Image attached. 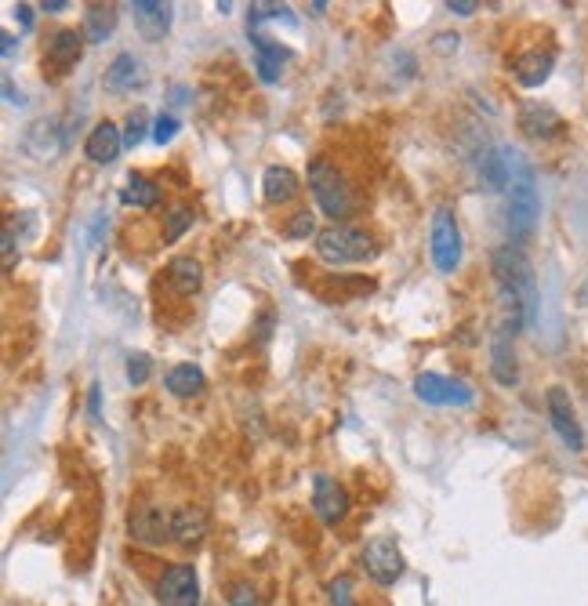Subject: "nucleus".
Segmentation results:
<instances>
[{
	"mask_svg": "<svg viewBox=\"0 0 588 606\" xmlns=\"http://www.w3.org/2000/svg\"><path fill=\"white\" fill-rule=\"evenodd\" d=\"M490 273L498 287V302L505 309V323L527 327L538 313V284H534V265L520 244H501L490 255Z\"/></svg>",
	"mask_w": 588,
	"mask_h": 606,
	"instance_id": "obj_1",
	"label": "nucleus"
},
{
	"mask_svg": "<svg viewBox=\"0 0 588 606\" xmlns=\"http://www.w3.org/2000/svg\"><path fill=\"white\" fill-rule=\"evenodd\" d=\"M305 182H309V193H313L316 207H320L331 222H349V218L356 215V204H360V200H356V186L331 157L309 160Z\"/></svg>",
	"mask_w": 588,
	"mask_h": 606,
	"instance_id": "obj_2",
	"label": "nucleus"
},
{
	"mask_svg": "<svg viewBox=\"0 0 588 606\" xmlns=\"http://www.w3.org/2000/svg\"><path fill=\"white\" fill-rule=\"evenodd\" d=\"M382 251L378 236L371 229L353 222H331L327 229L316 233V258L324 265H363V262H374Z\"/></svg>",
	"mask_w": 588,
	"mask_h": 606,
	"instance_id": "obj_3",
	"label": "nucleus"
},
{
	"mask_svg": "<svg viewBox=\"0 0 588 606\" xmlns=\"http://www.w3.org/2000/svg\"><path fill=\"white\" fill-rule=\"evenodd\" d=\"M541 215V200H538V186H534V171L520 160L516 153V167H512V182H509V233H512V244L523 240V236L534 233Z\"/></svg>",
	"mask_w": 588,
	"mask_h": 606,
	"instance_id": "obj_4",
	"label": "nucleus"
},
{
	"mask_svg": "<svg viewBox=\"0 0 588 606\" xmlns=\"http://www.w3.org/2000/svg\"><path fill=\"white\" fill-rule=\"evenodd\" d=\"M429 251H432V262H436V269H440L443 276L458 273V265H461V229H458V215H454L447 204L432 211Z\"/></svg>",
	"mask_w": 588,
	"mask_h": 606,
	"instance_id": "obj_5",
	"label": "nucleus"
},
{
	"mask_svg": "<svg viewBox=\"0 0 588 606\" xmlns=\"http://www.w3.org/2000/svg\"><path fill=\"white\" fill-rule=\"evenodd\" d=\"M363 574L371 577L374 585H396L403 577V570H407V559H403L400 545H396V538H389V534H382V538H371L367 545H363Z\"/></svg>",
	"mask_w": 588,
	"mask_h": 606,
	"instance_id": "obj_6",
	"label": "nucleus"
},
{
	"mask_svg": "<svg viewBox=\"0 0 588 606\" xmlns=\"http://www.w3.org/2000/svg\"><path fill=\"white\" fill-rule=\"evenodd\" d=\"M128 538L138 545L160 548L164 541H171V512L157 501H142L128 512Z\"/></svg>",
	"mask_w": 588,
	"mask_h": 606,
	"instance_id": "obj_7",
	"label": "nucleus"
},
{
	"mask_svg": "<svg viewBox=\"0 0 588 606\" xmlns=\"http://www.w3.org/2000/svg\"><path fill=\"white\" fill-rule=\"evenodd\" d=\"M545 407H549V425L556 429L563 447H567L570 454H581V450H585V432H581V425H578L570 392L563 389V385H552V389L545 392Z\"/></svg>",
	"mask_w": 588,
	"mask_h": 606,
	"instance_id": "obj_8",
	"label": "nucleus"
},
{
	"mask_svg": "<svg viewBox=\"0 0 588 606\" xmlns=\"http://www.w3.org/2000/svg\"><path fill=\"white\" fill-rule=\"evenodd\" d=\"M414 396L432 403V407H469V403L476 400V392L461 382V378H447V374H432V371L414 378Z\"/></svg>",
	"mask_w": 588,
	"mask_h": 606,
	"instance_id": "obj_9",
	"label": "nucleus"
},
{
	"mask_svg": "<svg viewBox=\"0 0 588 606\" xmlns=\"http://www.w3.org/2000/svg\"><path fill=\"white\" fill-rule=\"evenodd\" d=\"M160 606H200V577L193 563H175L167 567L157 581Z\"/></svg>",
	"mask_w": 588,
	"mask_h": 606,
	"instance_id": "obj_10",
	"label": "nucleus"
},
{
	"mask_svg": "<svg viewBox=\"0 0 588 606\" xmlns=\"http://www.w3.org/2000/svg\"><path fill=\"white\" fill-rule=\"evenodd\" d=\"M516 334L520 327H512V323L501 320V327L494 331L490 338V378L505 389L520 382V360H516Z\"/></svg>",
	"mask_w": 588,
	"mask_h": 606,
	"instance_id": "obj_11",
	"label": "nucleus"
},
{
	"mask_svg": "<svg viewBox=\"0 0 588 606\" xmlns=\"http://www.w3.org/2000/svg\"><path fill=\"white\" fill-rule=\"evenodd\" d=\"M353 509V498H349V490L331 479L327 472H316L313 476V512L320 516L324 527H338L345 516Z\"/></svg>",
	"mask_w": 588,
	"mask_h": 606,
	"instance_id": "obj_12",
	"label": "nucleus"
},
{
	"mask_svg": "<svg viewBox=\"0 0 588 606\" xmlns=\"http://www.w3.org/2000/svg\"><path fill=\"white\" fill-rule=\"evenodd\" d=\"M516 124H520V131L530 142H552V138H559L567 131V120L559 117L552 106H545V102H523Z\"/></svg>",
	"mask_w": 588,
	"mask_h": 606,
	"instance_id": "obj_13",
	"label": "nucleus"
},
{
	"mask_svg": "<svg viewBox=\"0 0 588 606\" xmlns=\"http://www.w3.org/2000/svg\"><path fill=\"white\" fill-rule=\"evenodd\" d=\"M84 30H55L44 40V66H51L55 73H69L84 55Z\"/></svg>",
	"mask_w": 588,
	"mask_h": 606,
	"instance_id": "obj_14",
	"label": "nucleus"
},
{
	"mask_svg": "<svg viewBox=\"0 0 588 606\" xmlns=\"http://www.w3.org/2000/svg\"><path fill=\"white\" fill-rule=\"evenodd\" d=\"M552 69H556V55L549 48H530L512 59V77L523 88H541L552 77Z\"/></svg>",
	"mask_w": 588,
	"mask_h": 606,
	"instance_id": "obj_15",
	"label": "nucleus"
},
{
	"mask_svg": "<svg viewBox=\"0 0 588 606\" xmlns=\"http://www.w3.org/2000/svg\"><path fill=\"white\" fill-rule=\"evenodd\" d=\"M207 538V512L200 505H178L171 512V545L196 548Z\"/></svg>",
	"mask_w": 588,
	"mask_h": 606,
	"instance_id": "obj_16",
	"label": "nucleus"
},
{
	"mask_svg": "<svg viewBox=\"0 0 588 606\" xmlns=\"http://www.w3.org/2000/svg\"><path fill=\"white\" fill-rule=\"evenodd\" d=\"M298 193H302V178L294 175L287 164H269L262 171V196H265V204L284 207V204H291V200H298Z\"/></svg>",
	"mask_w": 588,
	"mask_h": 606,
	"instance_id": "obj_17",
	"label": "nucleus"
},
{
	"mask_svg": "<svg viewBox=\"0 0 588 606\" xmlns=\"http://www.w3.org/2000/svg\"><path fill=\"white\" fill-rule=\"evenodd\" d=\"M120 149H124V131L113 120H102V124L91 128L88 142H84V157L91 164H113L120 157Z\"/></svg>",
	"mask_w": 588,
	"mask_h": 606,
	"instance_id": "obj_18",
	"label": "nucleus"
},
{
	"mask_svg": "<svg viewBox=\"0 0 588 606\" xmlns=\"http://www.w3.org/2000/svg\"><path fill=\"white\" fill-rule=\"evenodd\" d=\"M164 280H167V287H171V294H178V298H193V294L204 287V265L196 262L193 255H178L167 262Z\"/></svg>",
	"mask_w": 588,
	"mask_h": 606,
	"instance_id": "obj_19",
	"label": "nucleus"
},
{
	"mask_svg": "<svg viewBox=\"0 0 588 606\" xmlns=\"http://www.w3.org/2000/svg\"><path fill=\"white\" fill-rule=\"evenodd\" d=\"M131 11H135L138 33H142L149 44H157V40L167 37V30H171V4H160V0H135Z\"/></svg>",
	"mask_w": 588,
	"mask_h": 606,
	"instance_id": "obj_20",
	"label": "nucleus"
},
{
	"mask_svg": "<svg viewBox=\"0 0 588 606\" xmlns=\"http://www.w3.org/2000/svg\"><path fill=\"white\" fill-rule=\"evenodd\" d=\"M251 44H255V69L258 77L265 80V84H276L280 80V73H284V62L291 59V48H284L280 40L273 37H262V33H251Z\"/></svg>",
	"mask_w": 588,
	"mask_h": 606,
	"instance_id": "obj_21",
	"label": "nucleus"
},
{
	"mask_svg": "<svg viewBox=\"0 0 588 606\" xmlns=\"http://www.w3.org/2000/svg\"><path fill=\"white\" fill-rule=\"evenodd\" d=\"M102 84H106L109 91H135L146 84V69H142V62H138L131 51H120L117 59L106 66Z\"/></svg>",
	"mask_w": 588,
	"mask_h": 606,
	"instance_id": "obj_22",
	"label": "nucleus"
},
{
	"mask_svg": "<svg viewBox=\"0 0 588 606\" xmlns=\"http://www.w3.org/2000/svg\"><path fill=\"white\" fill-rule=\"evenodd\" d=\"M22 149L37 160H48L55 149H62L59 142V120L55 117H44V120H33L30 131L22 135Z\"/></svg>",
	"mask_w": 588,
	"mask_h": 606,
	"instance_id": "obj_23",
	"label": "nucleus"
},
{
	"mask_svg": "<svg viewBox=\"0 0 588 606\" xmlns=\"http://www.w3.org/2000/svg\"><path fill=\"white\" fill-rule=\"evenodd\" d=\"M164 385H167V392H171L175 400H193V396H200V392H204L207 378H204V371H200L196 363H178V367H171V371H167Z\"/></svg>",
	"mask_w": 588,
	"mask_h": 606,
	"instance_id": "obj_24",
	"label": "nucleus"
},
{
	"mask_svg": "<svg viewBox=\"0 0 588 606\" xmlns=\"http://www.w3.org/2000/svg\"><path fill=\"white\" fill-rule=\"evenodd\" d=\"M120 204L138 207V211H153V207L160 204V186L153 182V178L131 171L128 182H124V189H120Z\"/></svg>",
	"mask_w": 588,
	"mask_h": 606,
	"instance_id": "obj_25",
	"label": "nucleus"
},
{
	"mask_svg": "<svg viewBox=\"0 0 588 606\" xmlns=\"http://www.w3.org/2000/svg\"><path fill=\"white\" fill-rule=\"evenodd\" d=\"M113 30H117V8L113 4H88V11H84V37L91 44H102Z\"/></svg>",
	"mask_w": 588,
	"mask_h": 606,
	"instance_id": "obj_26",
	"label": "nucleus"
},
{
	"mask_svg": "<svg viewBox=\"0 0 588 606\" xmlns=\"http://www.w3.org/2000/svg\"><path fill=\"white\" fill-rule=\"evenodd\" d=\"M196 222V207L193 204H175V207H167V215H164V244H178L182 236L193 229Z\"/></svg>",
	"mask_w": 588,
	"mask_h": 606,
	"instance_id": "obj_27",
	"label": "nucleus"
},
{
	"mask_svg": "<svg viewBox=\"0 0 588 606\" xmlns=\"http://www.w3.org/2000/svg\"><path fill=\"white\" fill-rule=\"evenodd\" d=\"M284 233L291 236V240H309V236H316V215L309 211V207L294 211L291 222L284 225Z\"/></svg>",
	"mask_w": 588,
	"mask_h": 606,
	"instance_id": "obj_28",
	"label": "nucleus"
},
{
	"mask_svg": "<svg viewBox=\"0 0 588 606\" xmlns=\"http://www.w3.org/2000/svg\"><path fill=\"white\" fill-rule=\"evenodd\" d=\"M149 374H153V360H149L146 352H131V356H128V382L131 385H146Z\"/></svg>",
	"mask_w": 588,
	"mask_h": 606,
	"instance_id": "obj_29",
	"label": "nucleus"
},
{
	"mask_svg": "<svg viewBox=\"0 0 588 606\" xmlns=\"http://www.w3.org/2000/svg\"><path fill=\"white\" fill-rule=\"evenodd\" d=\"M142 138H146V113L135 109V113L124 120V149H135Z\"/></svg>",
	"mask_w": 588,
	"mask_h": 606,
	"instance_id": "obj_30",
	"label": "nucleus"
},
{
	"mask_svg": "<svg viewBox=\"0 0 588 606\" xmlns=\"http://www.w3.org/2000/svg\"><path fill=\"white\" fill-rule=\"evenodd\" d=\"M175 135H178V120L171 117V113H160V117H153V142H157V146H167Z\"/></svg>",
	"mask_w": 588,
	"mask_h": 606,
	"instance_id": "obj_31",
	"label": "nucleus"
},
{
	"mask_svg": "<svg viewBox=\"0 0 588 606\" xmlns=\"http://www.w3.org/2000/svg\"><path fill=\"white\" fill-rule=\"evenodd\" d=\"M327 596H331V606H356L353 581H349V577H334L331 585H327Z\"/></svg>",
	"mask_w": 588,
	"mask_h": 606,
	"instance_id": "obj_32",
	"label": "nucleus"
},
{
	"mask_svg": "<svg viewBox=\"0 0 588 606\" xmlns=\"http://www.w3.org/2000/svg\"><path fill=\"white\" fill-rule=\"evenodd\" d=\"M226 599L233 606H255L258 596H255V588L247 585V581H233V585L226 588Z\"/></svg>",
	"mask_w": 588,
	"mask_h": 606,
	"instance_id": "obj_33",
	"label": "nucleus"
},
{
	"mask_svg": "<svg viewBox=\"0 0 588 606\" xmlns=\"http://www.w3.org/2000/svg\"><path fill=\"white\" fill-rule=\"evenodd\" d=\"M4 269H15V225H4Z\"/></svg>",
	"mask_w": 588,
	"mask_h": 606,
	"instance_id": "obj_34",
	"label": "nucleus"
},
{
	"mask_svg": "<svg viewBox=\"0 0 588 606\" xmlns=\"http://www.w3.org/2000/svg\"><path fill=\"white\" fill-rule=\"evenodd\" d=\"M476 8H480V4H472V0H451V4H447V11H451V15H461V19L472 15Z\"/></svg>",
	"mask_w": 588,
	"mask_h": 606,
	"instance_id": "obj_35",
	"label": "nucleus"
},
{
	"mask_svg": "<svg viewBox=\"0 0 588 606\" xmlns=\"http://www.w3.org/2000/svg\"><path fill=\"white\" fill-rule=\"evenodd\" d=\"M15 15H19L22 30H30V26H33V8H30V4H19V8H15Z\"/></svg>",
	"mask_w": 588,
	"mask_h": 606,
	"instance_id": "obj_36",
	"label": "nucleus"
},
{
	"mask_svg": "<svg viewBox=\"0 0 588 606\" xmlns=\"http://www.w3.org/2000/svg\"><path fill=\"white\" fill-rule=\"evenodd\" d=\"M4 95H8L11 106H26V98H22L19 91H15V84H11V80H4Z\"/></svg>",
	"mask_w": 588,
	"mask_h": 606,
	"instance_id": "obj_37",
	"label": "nucleus"
},
{
	"mask_svg": "<svg viewBox=\"0 0 588 606\" xmlns=\"http://www.w3.org/2000/svg\"><path fill=\"white\" fill-rule=\"evenodd\" d=\"M69 4L66 0H44V4H40V11H48V15H59V11H66Z\"/></svg>",
	"mask_w": 588,
	"mask_h": 606,
	"instance_id": "obj_38",
	"label": "nucleus"
},
{
	"mask_svg": "<svg viewBox=\"0 0 588 606\" xmlns=\"http://www.w3.org/2000/svg\"><path fill=\"white\" fill-rule=\"evenodd\" d=\"M88 411H91V418H98V385H91V392H88Z\"/></svg>",
	"mask_w": 588,
	"mask_h": 606,
	"instance_id": "obj_39",
	"label": "nucleus"
},
{
	"mask_svg": "<svg viewBox=\"0 0 588 606\" xmlns=\"http://www.w3.org/2000/svg\"><path fill=\"white\" fill-rule=\"evenodd\" d=\"M0 40H4V44H0V48H4V55H11V48H15V37H11V33H0Z\"/></svg>",
	"mask_w": 588,
	"mask_h": 606,
	"instance_id": "obj_40",
	"label": "nucleus"
}]
</instances>
